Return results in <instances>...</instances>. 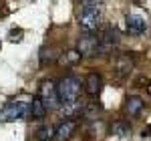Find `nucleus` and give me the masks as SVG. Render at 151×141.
Here are the masks:
<instances>
[{
	"label": "nucleus",
	"mask_w": 151,
	"mask_h": 141,
	"mask_svg": "<svg viewBox=\"0 0 151 141\" xmlns=\"http://www.w3.org/2000/svg\"><path fill=\"white\" fill-rule=\"evenodd\" d=\"M147 91H149V93H151V85H149V89H147Z\"/></svg>",
	"instance_id": "aec40b11"
},
{
	"label": "nucleus",
	"mask_w": 151,
	"mask_h": 141,
	"mask_svg": "<svg viewBox=\"0 0 151 141\" xmlns=\"http://www.w3.org/2000/svg\"><path fill=\"white\" fill-rule=\"evenodd\" d=\"M101 24V6H81L79 26L85 32H93Z\"/></svg>",
	"instance_id": "7ed1b4c3"
},
{
	"label": "nucleus",
	"mask_w": 151,
	"mask_h": 141,
	"mask_svg": "<svg viewBox=\"0 0 151 141\" xmlns=\"http://www.w3.org/2000/svg\"><path fill=\"white\" fill-rule=\"evenodd\" d=\"M101 113V107L97 105V103H91V105H87L85 109H83V117L89 119V121H93V119H97V115Z\"/></svg>",
	"instance_id": "dca6fc26"
},
{
	"label": "nucleus",
	"mask_w": 151,
	"mask_h": 141,
	"mask_svg": "<svg viewBox=\"0 0 151 141\" xmlns=\"http://www.w3.org/2000/svg\"><path fill=\"white\" fill-rule=\"evenodd\" d=\"M85 91L91 95V97H97V95L101 93L103 91V79H101V75L91 73L87 77V81H85Z\"/></svg>",
	"instance_id": "9d476101"
},
{
	"label": "nucleus",
	"mask_w": 151,
	"mask_h": 141,
	"mask_svg": "<svg viewBox=\"0 0 151 141\" xmlns=\"http://www.w3.org/2000/svg\"><path fill=\"white\" fill-rule=\"evenodd\" d=\"M81 6H101L105 0H79Z\"/></svg>",
	"instance_id": "6ab92c4d"
},
{
	"label": "nucleus",
	"mask_w": 151,
	"mask_h": 141,
	"mask_svg": "<svg viewBox=\"0 0 151 141\" xmlns=\"http://www.w3.org/2000/svg\"><path fill=\"white\" fill-rule=\"evenodd\" d=\"M77 50L81 53L83 57H97V55H103L99 35H95V30H93V32H85L83 36H79V40H77Z\"/></svg>",
	"instance_id": "20e7f679"
},
{
	"label": "nucleus",
	"mask_w": 151,
	"mask_h": 141,
	"mask_svg": "<svg viewBox=\"0 0 151 141\" xmlns=\"http://www.w3.org/2000/svg\"><path fill=\"white\" fill-rule=\"evenodd\" d=\"M125 24H127L129 35H133V36H141V35H145V30H147V22L139 14H127Z\"/></svg>",
	"instance_id": "6e6552de"
},
{
	"label": "nucleus",
	"mask_w": 151,
	"mask_h": 141,
	"mask_svg": "<svg viewBox=\"0 0 151 141\" xmlns=\"http://www.w3.org/2000/svg\"><path fill=\"white\" fill-rule=\"evenodd\" d=\"M28 107L30 103L26 101H10L0 109V123H12L28 117Z\"/></svg>",
	"instance_id": "f03ea898"
},
{
	"label": "nucleus",
	"mask_w": 151,
	"mask_h": 141,
	"mask_svg": "<svg viewBox=\"0 0 151 141\" xmlns=\"http://www.w3.org/2000/svg\"><path fill=\"white\" fill-rule=\"evenodd\" d=\"M133 70V59L129 55H121L119 59L115 60V75L117 79H127Z\"/></svg>",
	"instance_id": "1a4fd4ad"
},
{
	"label": "nucleus",
	"mask_w": 151,
	"mask_h": 141,
	"mask_svg": "<svg viewBox=\"0 0 151 141\" xmlns=\"http://www.w3.org/2000/svg\"><path fill=\"white\" fill-rule=\"evenodd\" d=\"M38 97L42 99V103H45V107H47V111H55V109H58V107H60L57 85H55L52 81H45L42 85H40Z\"/></svg>",
	"instance_id": "39448f33"
},
{
	"label": "nucleus",
	"mask_w": 151,
	"mask_h": 141,
	"mask_svg": "<svg viewBox=\"0 0 151 141\" xmlns=\"http://www.w3.org/2000/svg\"><path fill=\"white\" fill-rule=\"evenodd\" d=\"M141 111H143V99L139 97H129L127 103H125V113L129 117H139Z\"/></svg>",
	"instance_id": "f8f14e48"
},
{
	"label": "nucleus",
	"mask_w": 151,
	"mask_h": 141,
	"mask_svg": "<svg viewBox=\"0 0 151 141\" xmlns=\"http://www.w3.org/2000/svg\"><path fill=\"white\" fill-rule=\"evenodd\" d=\"M22 28H12L10 32H8V40H10V42H20V40H22Z\"/></svg>",
	"instance_id": "a211bd4d"
},
{
	"label": "nucleus",
	"mask_w": 151,
	"mask_h": 141,
	"mask_svg": "<svg viewBox=\"0 0 151 141\" xmlns=\"http://www.w3.org/2000/svg\"><path fill=\"white\" fill-rule=\"evenodd\" d=\"M77 129V121L75 119H65L58 123V127H55V135L52 139L55 141H69L73 137V133Z\"/></svg>",
	"instance_id": "0eeeda50"
},
{
	"label": "nucleus",
	"mask_w": 151,
	"mask_h": 141,
	"mask_svg": "<svg viewBox=\"0 0 151 141\" xmlns=\"http://www.w3.org/2000/svg\"><path fill=\"white\" fill-rule=\"evenodd\" d=\"M97 35H99V40H101V48H103V53H109L113 47L119 45V32H117L115 26H111V24H105Z\"/></svg>",
	"instance_id": "423d86ee"
},
{
	"label": "nucleus",
	"mask_w": 151,
	"mask_h": 141,
	"mask_svg": "<svg viewBox=\"0 0 151 141\" xmlns=\"http://www.w3.org/2000/svg\"><path fill=\"white\" fill-rule=\"evenodd\" d=\"M47 113H48V111H47V107H45V103H42V99L36 95L35 99L30 101V107H28V117H32V119H42Z\"/></svg>",
	"instance_id": "9b49d317"
},
{
	"label": "nucleus",
	"mask_w": 151,
	"mask_h": 141,
	"mask_svg": "<svg viewBox=\"0 0 151 141\" xmlns=\"http://www.w3.org/2000/svg\"><path fill=\"white\" fill-rule=\"evenodd\" d=\"M52 135H55V129H52L50 125H42V127L38 129V133H36V139L38 141H48V139H52Z\"/></svg>",
	"instance_id": "f3484780"
},
{
	"label": "nucleus",
	"mask_w": 151,
	"mask_h": 141,
	"mask_svg": "<svg viewBox=\"0 0 151 141\" xmlns=\"http://www.w3.org/2000/svg\"><path fill=\"white\" fill-rule=\"evenodd\" d=\"M111 133H113L115 137H129V135H131V125L125 123V121H115V123L111 125Z\"/></svg>",
	"instance_id": "ddd939ff"
},
{
	"label": "nucleus",
	"mask_w": 151,
	"mask_h": 141,
	"mask_svg": "<svg viewBox=\"0 0 151 141\" xmlns=\"http://www.w3.org/2000/svg\"><path fill=\"white\" fill-rule=\"evenodd\" d=\"M38 57H40V67H47V65H50V63L57 60V53L50 47H42L40 53H38Z\"/></svg>",
	"instance_id": "2eb2a0df"
},
{
	"label": "nucleus",
	"mask_w": 151,
	"mask_h": 141,
	"mask_svg": "<svg viewBox=\"0 0 151 141\" xmlns=\"http://www.w3.org/2000/svg\"><path fill=\"white\" fill-rule=\"evenodd\" d=\"M83 59V55L79 53V50H67V53H63L60 57H58V63L60 65H77L79 60Z\"/></svg>",
	"instance_id": "4468645a"
},
{
	"label": "nucleus",
	"mask_w": 151,
	"mask_h": 141,
	"mask_svg": "<svg viewBox=\"0 0 151 141\" xmlns=\"http://www.w3.org/2000/svg\"><path fill=\"white\" fill-rule=\"evenodd\" d=\"M81 81L75 79V77H65L60 79L57 85L58 91V101L63 105V111H67V115H77L81 111L79 107V99H81Z\"/></svg>",
	"instance_id": "f257e3e1"
}]
</instances>
